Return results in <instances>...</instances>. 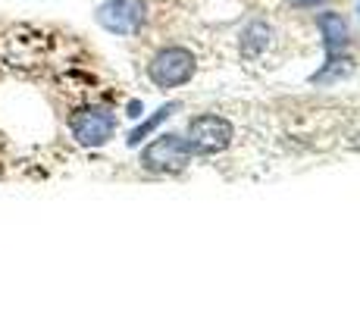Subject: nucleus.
Listing matches in <instances>:
<instances>
[{
  "label": "nucleus",
  "instance_id": "0eeeda50",
  "mask_svg": "<svg viewBox=\"0 0 360 313\" xmlns=\"http://www.w3.org/2000/svg\"><path fill=\"white\" fill-rule=\"evenodd\" d=\"M179 110H182V103H179V101H169V103H163V107L157 110L154 116H148V120H144L141 125H138V129H131V132H129V138H126V141H129V148H138V144H141V138H148L150 132L157 129V125H160L163 120H169L172 113H179Z\"/></svg>",
  "mask_w": 360,
  "mask_h": 313
},
{
  "label": "nucleus",
  "instance_id": "f257e3e1",
  "mask_svg": "<svg viewBox=\"0 0 360 313\" xmlns=\"http://www.w3.org/2000/svg\"><path fill=\"white\" fill-rule=\"evenodd\" d=\"M191 157L195 151L182 135H160L154 144L141 151V166L150 172H179L188 166Z\"/></svg>",
  "mask_w": 360,
  "mask_h": 313
},
{
  "label": "nucleus",
  "instance_id": "423d86ee",
  "mask_svg": "<svg viewBox=\"0 0 360 313\" xmlns=\"http://www.w3.org/2000/svg\"><path fill=\"white\" fill-rule=\"evenodd\" d=\"M320 32H323V38H326L329 57H335L342 47H348V25H345V19L338 16V13H323L320 16Z\"/></svg>",
  "mask_w": 360,
  "mask_h": 313
},
{
  "label": "nucleus",
  "instance_id": "9d476101",
  "mask_svg": "<svg viewBox=\"0 0 360 313\" xmlns=\"http://www.w3.org/2000/svg\"><path fill=\"white\" fill-rule=\"evenodd\" d=\"M357 16H360V0H357Z\"/></svg>",
  "mask_w": 360,
  "mask_h": 313
},
{
  "label": "nucleus",
  "instance_id": "6e6552de",
  "mask_svg": "<svg viewBox=\"0 0 360 313\" xmlns=\"http://www.w3.org/2000/svg\"><path fill=\"white\" fill-rule=\"evenodd\" d=\"M292 6H316V4H323V0H288Z\"/></svg>",
  "mask_w": 360,
  "mask_h": 313
},
{
  "label": "nucleus",
  "instance_id": "20e7f679",
  "mask_svg": "<svg viewBox=\"0 0 360 313\" xmlns=\"http://www.w3.org/2000/svg\"><path fill=\"white\" fill-rule=\"evenodd\" d=\"M195 75V53L185 47H166L150 63V79L157 88H176Z\"/></svg>",
  "mask_w": 360,
  "mask_h": 313
},
{
  "label": "nucleus",
  "instance_id": "39448f33",
  "mask_svg": "<svg viewBox=\"0 0 360 313\" xmlns=\"http://www.w3.org/2000/svg\"><path fill=\"white\" fill-rule=\"evenodd\" d=\"M98 23L113 34H135L144 23L141 0H103L98 6Z\"/></svg>",
  "mask_w": 360,
  "mask_h": 313
},
{
  "label": "nucleus",
  "instance_id": "f03ea898",
  "mask_svg": "<svg viewBox=\"0 0 360 313\" xmlns=\"http://www.w3.org/2000/svg\"><path fill=\"white\" fill-rule=\"evenodd\" d=\"M69 129H72L75 141L85 144V148H101L113 138L116 132V116L110 113L107 107H85L69 120Z\"/></svg>",
  "mask_w": 360,
  "mask_h": 313
},
{
  "label": "nucleus",
  "instance_id": "7ed1b4c3",
  "mask_svg": "<svg viewBox=\"0 0 360 313\" xmlns=\"http://www.w3.org/2000/svg\"><path fill=\"white\" fill-rule=\"evenodd\" d=\"M185 141L191 144L195 154H217V151H226L232 141V125L217 113H204L195 116L188 122V138Z\"/></svg>",
  "mask_w": 360,
  "mask_h": 313
},
{
  "label": "nucleus",
  "instance_id": "1a4fd4ad",
  "mask_svg": "<svg viewBox=\"0 0 360 313\" xmlns=\"http://www.w3.org/2000/svg\"><path fill=\"white\" fill-rule=\"evenodd\" d=\"M129 116H141V103H138V101L129 103Z\"/></svg>",
  "mask_w": 360,
  "mask_h": 313
}]
</instances>
